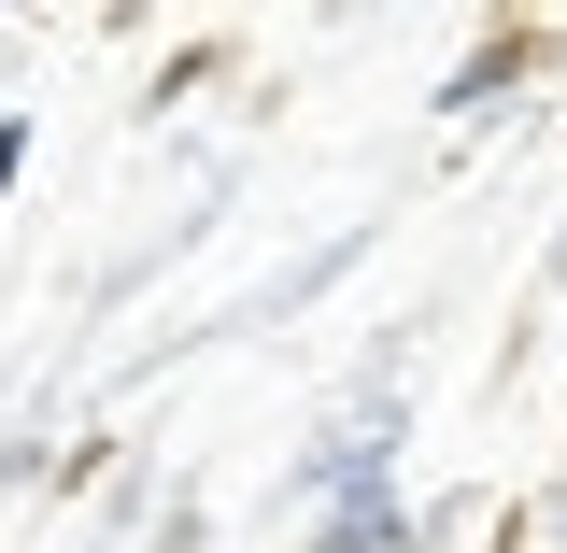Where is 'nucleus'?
<instances>
[]
</instances>
